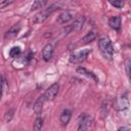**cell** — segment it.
Returning a JSON list of instances; mask_svg holds the SVG:
<instances>
[{"mask_svg": "<svg viewBox=\"0 0 131 131\" xmlns=\"http://www.w3.org/2000/svg\"><path fill=\"white\" fill-rule=\"evenodd\" d=\"M19 54H20V48H19L18 46H14V47H12V48L9 50V55H10L12 58L18 57Z\"/></svg>", "mask_w": 131, "mask_h": 131, "instance_id": "obj_18", "label": "cell"}, {"mask_svg": "<svg viewBox=\"0 0 131 131\" xmlns=\"http://www.w3.org/2000/svg\"><path fill=\"white\" fill-rule=\"evenodd\" d=\"M73 15H74V13H73V12L66 10V11L61 12V13L57 16L56 21H57L58 24H67L68 21H70V20L73 18Z\"/></svg>", "mask_w": 131, "mask_h": 131, "instance_id": "obj_6", "label": "cell"}, {"mask_svg": "<svg viewBox=\"0 0 131 131\" xmlns=\"http://www.w3.org/2000/svg\"><path fill=\"white\" fill-rule=\"evenodd\" d=\"M90 52H91L90 49H83V50L74 52V53L71 54V56H70V62H72V63L82 62L83 60L86 59V57L89 55Z\"/></svg>", "mask_w": 131, "mask_h": 131, "instance_id": "obj_3", "label": "cell"}, {"mask_svg": "<svg viewBox=\"0 0 131 131\" xmlns=\"http://www.w3.org/2000/svg\"><path fill=\"white\" fill-rule=\"evenodd\" d=\"M47 4V1H41V0H36V1H34L33 2V4H32V7H31V10H36V9H38V8H42L44 5H46Z\"/></svg>", "mask_w": 131, "mask_h": 131, "instance_id": "obj_17", "label": "cell"}, {"mask_svg": "<svg viewBox=\"0 0 131 131\" xmlns=\"http://www.w3.org/2000/svg\"><path fill=\"white\" fill-rule=\"evenodd\" d=\"M119 131H130V128L129 127H126V126H123L119 129Z\"/></svg>", "mask_w": 131, "mask_h": 131, "instance_id": "obj_23", "label": "cell"}, {"mask_svg": "<svg viewBox=\"0 0 131 131\" xmlns=\"http://www.w3.org/2000/svg\"><path fill=\"white\" fill-rule=\"evenodd\" d=\"M98 48L101 52V54L107 58V59H112L113 58V54H114V48L113 45L110 41L108 38L106 37H102L98 40Z\"/></svg>", "mask_w": 131, "mask_h": 131, "instance_id": "obj_1", "label": "cell"}, {"mask_svg": "<svg viewBox=\"0 0 131 131\" xmlns=\"http://www.w3.org/2000/svg\"><path fill=\"white\" fill-rule=\"evenodd\" d=\"M53 55V46L51 44H46L42 50V57L45 61H49Z\"/></svg>", "mask_w": 131, "mask_h": 131, "instance_id": "obj_7", "label": "cell"}, {"mask_svg": "<svg viewBox=\"0 0 131 131\" xmlns=\"http://www.w3.org/2000/svg\"><path fill=\"white\" fill-rule=\"evenodd\" d=\"M10 3H12V1H3V2H0V7H4V6H6V5L10 4Z\"/></svg>", "mask_w": 131, "mask_h": 131, "instance_id": "obj_22", "label": "cell"}, {"mask_svg": "<svg viewBox=\"0 0 131 131\" xmlns=\"http://www.w3.org/2000/svg\"><path fill=\"white\" fill-rule=\"evenodd\" d=\"M42 127H43V119L41 117L36 118V120L34 122V126H33L34 131H41Z\"/></svg>", "mask_w": 131, "mask_h": 131, "instance_id": "obj_16", "label": "cell"}, {"mask_svg": "<svg viewBox=\"0 0 131 131\" xmlns=\"http://www.w3.org/2000/svg\"><path fill=\"white\" fill-rule=\"evenodd\" d=\"M77 73H79V74H81V75H84V76H86V77H88V78L92 79L94 82H98L97 77H96V76H95V75H94L92 72L87 71L85 68H82V67L78 68V69H77Z\"/></svg>", "mask_w": 131, "mask_h": 131, "instance_id": "obj_14", "label": "cell"}, {"mask_svg": "<svg viewBox=\"0 0 131 131\" xmlns=\"http://www.w3.org/2000/svg\"><path fill=\"white\" fill-rule=\"evenodd\" d=\"M55 9H57V6H56L55 4L50 5L48 8H45V9L41 10L40 12H38V13L34 16L33 21H34V23H36V24H41V23L45 21V20L48 18V16H49V15H50V14H51Z\"/></svg>", "mask_w": 131, "mask_h": 131, "instance_id": "obj_2", "label": "cell"}, {"mask_svg": "<svg viewBox=\"0 0 131 131\" xmlns=\"http://www.w3.org/2000/svg\"><path fill=\"white\" fill-rule=\"evenodd\" d=\"M92 117L87 115V114H83V116H81L79 124H78V131H87L88 128L91 126L92 124Z\"/></svg>", "mask_w": 131, "mask_h": 131, "instance_id": "obj_4", "label": "cell"}, {"mask_svg": "<svg viewBox=\"0 0 131 131\" xmlns=\"http://www.w3.org/2000/svg\"><path fill=\"white\" fill-rule=\"evenodd\" d=\"M13 114H14V110H9V111L6 113V116H5V121L9 122V121L12 119Z\"/></svg>", "mask_w": 131, "mask_h": 131, "instance_id": "obj_20", "label": "cell"}, {"mask_svg": "<svg viewBox=\"0 0 131 131\" xmlns=\"http://www.w3.org/2000/svg\"><path fill=\"white\" fill-rule=\"evenodd\" d=\"M95 33L94 32H89V33H87L83 38H82V43H84V44H87V43H90V42H92L94 39H95Z\"/></svg>", "mask_w": 131, "mask_h": 131, "instance_id": "obj_15", "label": "cell"}, {"mask_svg": "<svg viewBox=\"0 0 131 131\" xmlns=\"http://www.w3.org/2000/svg\"><path fill=\"white\" fill-rule=\"evenodd\" d=\"M84 21H85V17L82 16V17H79L77 18L76 20H74V23H72L70 26V29H71V32L74 31V32H77V31H80L82 28H83V25H84Z\"/></svg>", "mask_w": 131, "mask_h": 131, "instance_id": "obj_8", "label": "cell"}, {"mask_svg": "<svg viewBox=\"0 0 131 131\" xmlns=\"http://www.w3.org/2000/svg\"><path fill=\"white\" fill-rule=\"evenodd\" d=\"M58 90H59V85L57 83H54L51 86H49L47 90L45 91V93L43 94L45 97V100H53L55 96L57 95Z\"/></svg>", "mask_w": 131, "mask_h": 131, "instance_id": "obj_5", "label": "cell"}, {"mask_svg": "<svg viewBox=\"0 0 131 131\" xmlns=\"http://www.w3.org/2000/svg\"><path fill=\"white\" fill-rule=\"evenodd\" d=\"M108 25L112 29L114 30H117L119 31L120 28H121V17L119 15H116V16H112L108 20Z\"/></svg>", "mask_w": 131, "mask_h": 131, "instance_id": "obj_11", "label": "cell"}, {"mask_svg": "<svg viewBox=\"0 0 131 131\" xmlns=\"http://www.w3.org/2000/svg\"><path fill=\"white\" fill-rule=\"evenodd\" d=\"M1 98H2V89L0 87V100H1Z\"/></svg>", "mask_w": 131, "mask_h": 131, "instance_id": "obj_24", "label": "cell"}, {"mask_svg": "<svg viewBox=\"0 0 131 131\" xmlns=\"http://www.w3.org/2000/svg\"><path fill=\"white\" fill-rule=\"evenodd\" d=\"M19 30H20V26H19V25H15V26L11 27V28L5 33V36H4L5 39H11V38H14V37L18 34Z\"/></svg>", "mask_w": 131, "mask_h": 131, "instance_id": "obj_12", "label": "cell"}, {"mask_svg": "<svg viewBox=\"0 0 131 131\" xmlns=\"http://www.w3.org/2000/svg\"><path fill=\"white\" fill-rule=\"evenodd\" d=\"M130 66H131V63H130V59H127L126 62H125V68H126V74H127L128 77L130 76Z\"/></svg>", "mask_w": 131, "mask_h": 131, "instance_id": "obj_21", "label": "cell"}, {"mask_svg": "<svg viewBox=\"0 0 131 131\" xmlns=\"http://www.w3.org/2000/svg\"><path fill=\"white\" fill-rule=\"evenodd\" d=\"M129 105V101H128V98L124 95V96H121L117 99L116 101V107L118 110H124V108H127Z\"/></svg>", "mask_w": 131, "mask_h": 131, "instance_id": "obj_13", "label": "cell"}, {"mask_svg": "<svg viewBox=\"0 0 131 131\" xmlns=\"http://www.w3.org/2000/svg\"><path fill=\"white\" fill-rule=\"evenodd\" d=\"M71 117H72V112L70 110H64L62 111V113L60 114V117H59V122L62 126H67L71 120Z\"/></svg>", "mask_w": 131, "mask_h": 131, "instance_id": "obj_10", "label": "cell"}, {"mask_svg": "<svg viewBox=\"0 0 131 131\" xmlns=\"http://www.w3.org/2000/svg\"><path fill=\"white\" fill-rule=\"evenodd\" d=\"M111 4L117 8H122L124 6V1H121V0H118V1H111Z\"/></svg>", "mask_w": 131, "mask_h": 131, "instance_id": "obj_19", "label": "cell"}, {"mask_svg": "<svg viewBox=\"0 0 131 131\" xmlns=\"http://www.w3.org/2000/svg\"><path fill=\"white\" fill-rule=\"evenodd\" d=\"M44 102H45V97H44V95H43V94H42L41 96H39V97H38V99L35 101L34 106H33V110H34V112H35L37 115H39V114L42 112V108H43V104H44Z\"/></svg>", "mask_w": 131, "mask_h": 131, "instance_id": "obj_9", "label": "cell"}]
</instances>
